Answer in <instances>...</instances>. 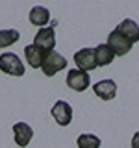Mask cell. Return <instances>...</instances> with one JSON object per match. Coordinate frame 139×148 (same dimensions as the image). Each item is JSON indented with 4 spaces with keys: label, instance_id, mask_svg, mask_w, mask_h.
I'll return each mask as SVG.
<instances>
[{
    "label": "cell",
    "instance_id": "cell-1",
    "mask_svg": "<svg viewBox=\"0 0 139 148\" xmlns=\"http://www.w3.org/2000/svg\"><path fill=\"white\" fill-rule=\"evenodd\" d=\"M0 71L9 76H24V63L21 61L17 54L6 52L0 56Z\"/></svg>",
    "mask_w": 139,
    "mask_h": 148
},
{
    "label": "cell",
    "instance_id": "cell-2",
    "mask_svg": "<svg viewBox=\"0 0 139 148\" xmlns=\"http://www.w3.org/2000/svg\"><path fill=\"white\" fill-rule=\"evenodd\" d=\"M65 67H67V59H65L61 54H58L56 50H52V52H46L45 61L41 65V71H43L45 76L50 78V76H54L56 72L63 71Z\"/></svg>",
    "mask_w": 139,
    "mask_h": 148
},
{
    "label": "cell",
    "instance_id": "cell-3",
    "mask_svg": "<svg viewBox=\"0 0 139 148\" xmlns=\"http://www.w3.org/2000/svg\"><path fill=\"white\" fill-rule=\"evenodd\" d=\"M91 83V78L89 74H87L85 71H80V69H71V71L67 72V85L71 87L72 91H85L87 87H89Z\"/></svg>",
    "mask_w": 139,
    "mask_h": 148
},
{
    "label": "cell",
    "instance_id": "cell-4",
    "mask_svg": "<svg viewBox=\"0 0 139 148\" xmlns=\"http://www.w3.org/2000/svg\"><path fill=\"white\" fill-rule=\"evenodd\" d=\"M74 63H76V69L80 71H95L98 65H96V56H95V50L93 48H82L74 54Z\"/></svg>",
    "mask_w": 139,
    "mask_h": 148
},
{
    "label": "cell",
    "instance_id": "cell-5",
    "mask_svg": "<svg viewBox=\"0 0 139 148\" xmlns=\"http://www.w3.org/2000/svg\"><path fill=\"white\" fill-rule=\"evenodd\" d=\"M108 46L113 50L115 56H124V54H128L130 50H132L133 45L130 43L122 34H120L117 28H115V30L109 34V37H108Z\"/></svg>",
    "mask_w": 139,
    "mask_h": 148
},
{
    "label": "cell",
    "instance_id": "cell-6",
    "mask_svg": "<svg viewBox=\"0 0 139 148\" xmlns=\"http://www.w3.org/2000/svg\"><path fill=\"white\" fill-rule=\"evenodd\" d=\"M50 113H52V117L56 119V122H58L59 126H69V124L72 122V108H71V104L65 102V100L56 102L52 106V109H50Z\"/></svg>",
    "mask_w": 139,
    "mask_h": 148
},
{
    "label": "cell",
    "instance_id": "cell-7",
    "mask_svg": "<svg viewBox=\"0 0 139 148\" xmlns=\"http://www.w3.org/2000/svg\"><path fill=\"white\" fill-rule=\"evenodd\" d=\"M34 45L43 48L45 52H52L56 46V32L54 28H41L34 37Z\"/></svg>",
    "mask_w": 139,
    "mask_h": 148
},
{
    "label": "cell",
    "instance_id": "cell-8",
    "mask_svg": "<svg viewBox=\"0 0 139 148\" xmlns=\"http://www.w3.org/2000/svg\"><path fill=\"white\" fill-rule=\"evenodd\" d=\"M32 137H34V130L30 124L26 122H17L13 124V139H15V145L21 148H26L30 145Z\"/></svg>",
    "mask_w": 139,
    "mask_h": 148
},
{
    "label": "cell",
    "instance_id": "cell-9",
    "mask_svg": "<svg viewBox=\"0 0 139 148\" xmlns=\"http://www.w3.org/2000/svg\"><path fill=\"white\" fill-rule=\"evenodd\" d=\"M93 91L102 100H113L117 96V83L113 80H100V82L95 83Z\"/></svg>",
    "mask_w": 139,
    "mask_h": 148
},
{
    "label": "cell",
    "instance_id": "cell-10",
    "mask_svg": "<svg viewBox=\"0 0 139 148\" xmlns=\"http://www.w3.org/2000/svg\"><path fill=\"white\" fill-rule=\"evenodd\" d=\"M45 56H46V52L35 45L24 46V58H26V61L32 69H41V65L45 61Z\"/></svg>",
    "mask_w": 139,
    "mask_h": 148
},
{
    "label": "cell",
    "instance_id": "cell-11",
    "mask_svg": "<svg viewBox=\"0 0 139 148\" xmlns=\"http://www.w3.org/2000/svg\"><path fill=\"white\" fill-rule=\"evenodd\" d=\"M117 30H119L124 37H126V39H128L132 45L139 41V24H137L136 21H132V18H124V21L117 26Z\"/></svg>",
    "mask_w": 139,
    "mask_h": 148
},
{
    "label": "cell",
    "instance_id": "cell-12",
    "mask_svg": "<svg viewBox=\"0 0 139 148\" xmlns=\"http://www.w3.org/2000/svg\"><path fill=\"white\" fill-rule=\"evenodd\" d=\"M28 18H30V22L34 26H39V28H46V24H48L50 21V11L43 6H35L30 9V15H28Z\"/></svg>",
    "mask_w": 139,
    "mask_h": 148
},
{
    "label": "cell",
    "instance_id": "cell-13",
    "mask_svg": "<svg viewBox=\"0 0 139 148\" xmlns=\"http://www.w3.org/2000/svg\"><path fill=\"white\" fill-rule=\"evenodd\" d=\"M95 56H96V65H98V67H108V65H111V61L115 59V54H113V50L108 46V43L96 46Z\"/></svg>",
    "mask_w": 139,
    "mask_h": 148
},
{
    "label": "cell",
    "instance_id": "cell-14",
    "mask_svg": "<svg viewBox=\"0 0 139 148\" xmlns=\"http://www.w3.org/2000/svg\"><path fill=\"white\" fill-rule=\"evenodd\" d=\"M76 145L78 148H100L102 141L96 135H93V133H82L76 139Z\"/></svg>",
    "mask_w": 139,
    "mask_h": 148
},
{
    "label": "cell",
    "instance_id": "cell-15",
    "mask_svg": "<svg viewBox=\"0 0 139 148\" xmlns=\"http://www.w3.org/2000/svg\"><path fill=\"white\" fill-rule=\"evenodd\" d=\"M21 39V34L17 30H0V48L15 45Z\"/></svg>",
    "mask_w": 139,
    "mask_h": 148
},
{
    "label": "cell",
    "instance_id": "cell-16",
    "mask_svg": "<svg viewBox=\"0 0 139 148\" xmlns=\"http://www.w3.org/2000/svg\"><path fill=\"white\" fill-rule=\"evenodd\" d=\"M132 148H139V132L133 133V137H132Z\"/></svg>",
    "mask_w": 139,
    "mask_h": 148
}]
</instances>
